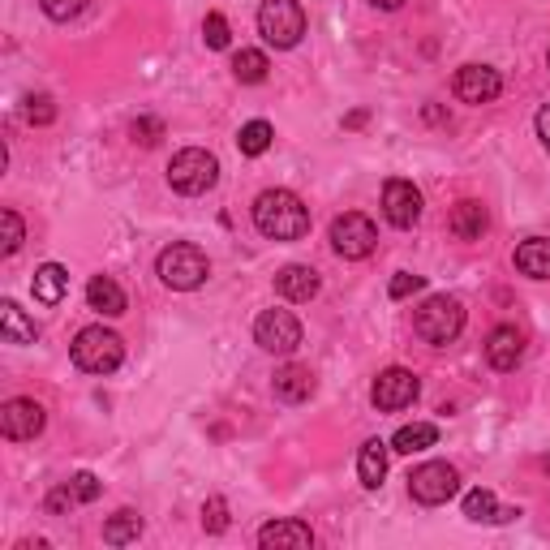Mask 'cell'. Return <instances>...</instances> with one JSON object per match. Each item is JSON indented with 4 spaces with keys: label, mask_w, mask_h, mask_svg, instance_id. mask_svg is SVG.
<instances>
[{
    "label": "cell",
    "mask_w": 550,
    "mask_h": 550,
    "mask_svg": "<svg viewBox=\"0 0 550 550\" xmlns=\"http://www.w3.org/2000/svg\"><path fill=\"white\" fill-rule=\"evenodd\" d=\"M254 228L271 241H301L310 233V207L293 190H267L254 202Z\"/></svg>",
    "instance_id": "6da1fadb"
},
{
    "label": "cell",
    "mask_w": 550,
    "mask_h": 550,
    "mask_svg": "<svg viewBox=\"0 0 550 550\" xmlns=\"http://www.w3.org/2000/svg\"><path fill=\"white\" fill-rule=\"evenodd\" d=\"M413 331L426 344H434V349H443V344H452L465 331V306L447 293H434L413 310Z\"/></svg>",
    "instance_id": "7a4b0ae2"
},
{
    "label": "cell",
    "mask_w": 550,
    "mask_h": 550,
    "mask_svg": "<svg viewBox=\"0 0 550 550\" xmlns=\"http://www.w3.org/2000/svg\"><path fill=\"white\" fill-rule=\"evenodd\" d=\"M69 357L86 374H112L125 361V340L108 327H82L74 344H69Z\"/></svg>",
    "instance_id": "3957f363"
},
{
    "label": "cell",
    "mask_w": 550,
    "mask_h": 550,
    "mask_svg": "<svg viewBox=\"0 0 550 550\" xmlns=\"http://www.w3.org/2000/svg\"><path fill=\"white\" fill-rule=\"evenodd\" d=\"M155 275L172 288V293H190V288H198L211 275V263H207V254H202L198 245L177 241L155 258Z\"/></svg>",
    "instance_id": "277c9868"
},
{
    "label": "cell",
    "mask_w": 550,
    "mask_h": 550,
    "mask_svg": "<svg viewBox=\"0 0 550 550\" xmlns=\"http://www.w3.org/2000/svg\"><path fill=\"white\" fill-rule=\"evenodd\" d=\"M215 181H220V159H215L211 151L185 147V151L172 155V164H168V185H172L177 194L198 198V194L215 190Z\"/></svg>",
    "instance_id": "5b68a950"
},
{
    "label": "cell",
    "mask_w": 550,
    "mask_h": 550,
    "mask_svg": "<svg viewBox=\"0 0 550 550\" xmlns=\"http://www.w3.org/2000/svg\"><path fill=\"white\" fill-rule=\"evenodd\" d=\"M258 35L271 48H297L301 35H306V9H301V0H263V9H258Z\"/></svg>",
    "instance_id": "8992f818"
},
{
    "label": "cell",
    "mask_w": 550,
    "mask_h": 550,
    "mask_svg": "<svg viewBox=\"0 0 550 550\" xmlns=\"http://www.w3.org/2000/svg\"><path fill=\"white\" fill-rule=\"evenodd\" d=\"M254 340L263 353L275 357H293L301 349V323L293 310H263L254 318Z\"/></svg>",
    "instance_id": "52a82bcc"
},
{
    "label": "cell",
    "mask_w": 550,
    "mask_h": 550,
    "mask_svg": "<svg viewBox=\"0 0 550 550\" xmlns=\"http://www.w3.org/2000/svg\"><path fill=\"white\" fill-rule=\"evenodd\" d=\"M460 490V473L447 465V460H426V465H417L409 473V495L417 503H426V508H439Z\"/></svg>",
    "instance_id": "ba28073f"
},
{
    "label": "cell",
    "mask_w": 550,
    "mask_h": 550,
    "mask_svg": "<svg viewBox=\"0 0 550 550\" xmlns=\"http://www.w3.org/2000/svg\"><path fill=\"white\" fill-rule=\"evenodd\" d=\"M374 245H379V233H374L370 215L344 211L331 220V250L340 258H366V254H374Z\"/></svg>",
    "instance_id": "9c48e42d"
},
{
    "label": "cell",
    "mask_w": 550,
    "mask_h": 550,
    "mask_svg": "<svg viewBox=\"0 0 550 550\" xmlns=\"http://www.w3.org/2000/svg\"><path fill=\"white\" fill-rule=\"evenodd\" d=\"M417 392H422L417 374L404 370V366H392V370H383L379 379H374L370 400H374V409H379V413H400V409H409V404L417 400Z\"/></svg>",
    "instance_id": "30bf717a"
},
{
    "label": "cell",
    "mask_w": 550,
    "mask_h": 550,
    "mask_svg": "<svg viewBox=\"0 0 550 550\" xmlns=\"http://www.w3.org/2000/svg\"><path fill=\"white\" fill-rule=\"evenodd\" d=\"M43 426H48V413H43L39 400L13 396L0 404V434H5V439L26 443V439H35V434H43Z\"/></svg>",
    "instance_id": "8fae6325"
},
{
    "label": "cell",
    "mask_w": 550,
    "mask_h": 550,
    "mask_svg": "<svg viewBox=\"0 0 550 550\" xmlns=\"http://www.w3.org/2000/svg\"><path fill=\"white\" fill-rule=\"evenodd\" d=\"M452 91L460 104H490V99H499L503 78H499V69H490V65H460L452 78Z\"/></svg>",
    "instance_id": "7c38bea8"
},
{
    "label": "cell",
    "mask_w": 550,
    "mask_h": 550,
    "mask_svg": "<svg viewBox=\"0 0 550 550\" xmlns=\"http://www.w3.org/2000/svg\"><path fill=\"white\" fill-rule=\"evenodd\" d=\"M383 215H387V224H396V228H413L422 220V190L400 177L387 181L383 185Z\"/></svg>",
    "instance_id": "4fadbf2b"
},
{
    "label": "cell",
    "mask_w": 550,
    "mask_h": 550,
    "mask_svg": "<svg viewBox=\"0 0 550 550\" xmlns=\"http://www.w3.org/2000/svg\"><path fill=\"white\" fill-rule=\"evenodd\" d=\"M258 546H275V550H310L314 546V529L306 520H267L258 529Z\"/></svg>",
    "instance_id": "5bb4252c"
},
{
    "label": "cell",
    "mask_w": 550,
    "mask_h": 550,
    "mask_svg": "<svg viewBox=\"0 0 550 550\" xmlns=\"http://www.w3.org/2000/svg\"><path fill=\"white\" fill-rule=\"evenodd\" d=\"M520 357H525V336H520L516 327H495L486 336V361L495 366L499 374H508V370H516L520 366Z\"/></svg>",
    "instance_id": "9a60e30c"
},
{
    "label": "cell",
    "mask_w": 550,
    "mask_h": 550,
    "mask_svg": "<svg viewBox=\"0 0 550 550\" xmlns=\"http://www.w3.org/2000/svg\"><path fill=\"white\" fill-rule=\"evenodd\" d=\"M318 271L306 267V263H288L275 271V293H280L284 301H314L318 297Z\"/></svg>",
    "instance_id": "2e32d148"
},
{
    "label": "cell",
    "mask_w": 550,
    "mask_h": 550,
    "mask_svg": "<svg viewBox=\"0 0 550 550\" xmlns=\"http://www.w3.org/2000/svg\"><path fill=\"white\" fill-rule=\"evenodd\" d=\"M314 374L306 366H280L275 370V379H271V392L275 400H284V404H306L314 396Z\"/></svg>",
    "instance_id": "e0dca14e"
},
{
    "label": "cell",
    "mask_w": 550,
    "mask_h": 550,
    "mask_svg": "<svg viewBox=\"0 0 550 550\" xmlns=\"http://www.w3.org/2000/svg\"><path fill=\"white\" fill-rule=\"evenodd\" d=\"M486 224H490V215H486L482 202H473V198L456 202L452 215H447V228H452V237H456V241H482Z\"/></svg>",
    "instance_id": "ac0fdd59"
},
{
    "label": "cell",
    "mask_w": 550,
    "mask_h": 550,
    "mask_svg": "<svg viewBox=\"0 0 550 550\" xmlns=\"http://www.w3.org/2000/svg\"><path fill=\"white\" fill-rule=\"evenodd\" d=\"M86 301H91V310H99L104 318H117L125 314V293H121V284L112 280V275H91V284H86Z\"/></svg>",
    "instance_id": "d6986e66"
},
{
    "label": "cell",
    "mask_w": 550,
    "mask_h": 550,
    "mask_svg": "<svg viewBox=\"0 0 550 550\" xmlns=\"http://www.w3.org/2000/svg\"><path fill=\"white\" fill-rule=\"evenodd\" d=\"M516 271L529 280H550V237H529L516 245Z\"/></svg>",
    "instance_id": "ffe728a7"
},
{
    "label": "cell",
    "mask_w": 550,
    "mask_h": 550,
    "mask_svg": "<svg viewBox=\"0 0 550 550\" xmlns=\"http://www.w3.org/2000/svg\"><path fill=\"white\" fill-rule=\"evenodd\" d=\"M387 447L383 439H370V443H361V452H357V477H361V486L366 490H379L383 486V477H387Z\"/></svg>",
    "instance_id": "44dd1931"
},
{
    "label": "cell",
    "mask_w": 550,
    "mask_h": 550,
    "mask_svg": "<svg viewBox=\"0 0 550 550\" xmlns=\"http://www.w3.org/2000/svg\"><path fill=\"white\" fill-rule=\"evenodd\" d=\"M0 336H5V344H35L39 327L35 318H26L18 301H0Z\"/></svg>",
    "instance_id": "7402d4cb"
},
{
    "label": "cell",
    "mask_w": 550,
    "mask_h": 550,
    "mask_svg": "<svg viewBox=\"0 0 550 550\" xmlns=\"http://www.w3.org/2000/svg\"><path fill=\"white\" fill-rule=\"evenodd\" d=\"M31 293H35V301H43V306H61L65 293H69V271L61 263H43L31 280Z\"/></svg>",
    "instance_id": "603a6c76"
},
{
    "label": "cell",
    "mask_w": 550,
    "mask_h": 550,
    "mask_svg": "<svg viewBox=\"0 0 550 550\" xmlns=\"http://www.w3.org/2000/svg\"><path fill=\"white\" fill-rule=\"evenodd\" d=\"M465 516L473 520V525H499V520H512V516H520L516 508H499V499L490 495V490H469L465 495Z\"/></svg>",
    "instance_id": "cb8c5ba5"
},
{
    "label": "cell",
    "mask_w": 550,
    "mask_h": 550,
    "mask_svg": "<svg viewBox=\"0 0 550 550\" xmlns=\"http://www.w3.org/2000/svg\"><path fill=\"white\" fill-rule=\"evenodd\" d=\"M434 443H439V426H434V422H413V426H400L396 430L392 452L413 456V452H426V447H434Z\"/></svg>",
    "instance_id": "d4e9b609"
},
{
    "label": "cell",
    "mask_w": 550,
    "mask_h": 550,
    "mask_svg": "<svg viewBox=\"0 0 550 550\" xmlns=\"http://www.w3.org/2000/svg\"><path fill=\"white\" fill-rule=\"evenodd\" d=\"M142 538V516L138 512H117V516H112L108 520V525H104V542L108 546H129V542H138Z\"/></svg>",
    "instance_id": "484cf974"
},
{
    "label": "cell",
    "mask_w": 550,
    "mask_h": 550,
    "mask_svg": "<svg viewBox=\"0 0 550 550\" xmlns=\"http://www.w3.org/2000/svg\"><path fill=\"white\" fill-rule=\"evenodd\" d=\"M267 69H271V61H267L263 52H254V48H241L233 56V78L245 82V86H258V82L267 78Z\"/></svg>",
    "instance_id": "4316f807"
},
{
    "label": "cell",
    "mask_w": 550,
    "mask_h": 550,
    "mask_svg": "<svg viewBox=\"0 0 550 550\" xmlns=\"http://www.w3.org/2000/svg\"><path fill=\"white\" fill-rule=\"evenodd\" d=\"M271 138H275V129H271L267 121H250V125H241V134H237V147H241V155L258 159V155H267Z\"/></svg>",
    "instance_id": "83f0119b"
},
{
    "label": "cell",
    "mask_w": 550,
    "mask_h": 550,
    "mask_svg": "<svg viewBox=\"0 0 550 550\" xmlns=\"http://www.w3.org/2000/svg\"><path fill=\"white\" fill-rule=\"evenodd\" d=\"M0 228H5V237H0V254L13 258V254L22 250V241H26V224H22V215L13 211V207H5V211H0Z\"/></svg>",
    "instance_id": "f1b7e54d"
},
{
    "label": "cell",
    "mask_w": 550,
    "mask_h": 550,
    "mask_svg": "<svg viewBox=\"0 0 550 550\" xmlns=\"http://www.w3.org/2000/svg\"><path fill=\"white\" fill-rule=\"evenodd\" d=\"M202 39H207V48H215V52H224L228 43H233V31H228L224 13H207V22H202Z\"/></svg>",
    "instance_id": "f546056e"
},
{
    "label": "cell",
    "mask_w": 550,
    "mask_h": 550,
    "mask_svg": "<svg viewBox=\"0 0 550 550\" xmlns=\"http://www.w3.org/2000/svg\"><path fill=\"white\" fill-rule=\"evenodd\" d=\"M129 138L138 142V147H159V138H164V121L159 117H138L129 125Z\"/></svg>",
    "instance_id": "4dcf8cb0"
},
{
    "label": "cell",
    "mask_w": 550,
    "mask_h": 550,
    "mask_svg": "<svg viewBox=\"0 0 550 550\" xmlns=\"http://www.w3.org/2000/svg\"><path fill=\"white\" fill-rule=\"evenodd\" d=\"M202 529H207V533H224L228 529V503L220 495H211L207 503H202Z\"/></svg>",
    "instance_id": "1f68e13d"
},
{
    "label": "cell",
    "mask_w": 550,
    "mask_h": 550,
    "mask_svg": "<svg viewBox=\"0 0 550 550\" xmlns=\"http://www.w3.org/2000/svg\"><path fill=\"white\" fill-rule=\"evenodd\" d=\"M26 121H31V125H52L56 121L52 95H31V99H26Z\"/></svg>",
    "instance_id": "d6a6232c"
},
{
    "label": "cell",
    "mask_w": 550,
    "mask_h": 550,
    "mask_svg": "<svg viewBox=\"0 0 550 550\" xmlns=\"http://www.w3.org/2000/svg\"><path fill=\"white\" fill-rule=\"evenodd\" d=\"M39 9L48 13L52 22H69V18H78V13L86 9V0H39Z\"/></svg>",
    "instance_id": "836d02e7"
},
{
    "label": "cell",
    "mask_w": 550,
    "mask_h": 550,
    "mask_svg": "<svg viewBox=\"0 0 550 550\" xmlns=\"http://www.w3.org/2000/svg\"><path fill=\"white\" fill-rule=\"evenodd\" d=\"M426 288V275H413V271H400L396 280H392V288H387V293H392V301H404V297H413V293H422Z\"/></svg>",
    "instance_id": "e575fe53"
},
{
    "label": "cell",
    "mask_w": 550,
    "mask_h": 550,
    "mask_svg": "<svg viewBox=\"0 0 550 550\" xmlns=\"http://www.w3.org/2000/svg\"><path fill=\"white\" fill-rule=\"evenodd\" d=\"M69 486H74L78 503H95L99 495H104V486H99V477H95V473H74V477H69Z\"/></svg>",
    "instance_id": "d590c367"
},
{
    "label": "cell",
    "mask_w": 550,
    "mask_h": 550,
    "mask_svg": "<svg viewBox=\"0 0 550 550\" xmlns=\"http://www.w3.org/2000/svg\"><path fill=\"white\" fill-rule=\"evenodd\" d=\"M74 503H78V495H74V486L65 482V486H56L52 495H48V512H52V516H61V512L74 508Z\"/></svg>",
    "instance_id": "8d00e7d4"
},
{
    "label": "cell",
    "mask_w": 550,
    "mask_h": 550,
    "mask_svg": "<svg viewBox=\"0 0 550 550\" xmlns=\"http://www.w3.org/2000/svg\"><path fill=\"white\" fill-rule=\"evenodd\" d=\"M538 138H542V147L550 151V104H542V112H538Z\"/></svg>",
    "instance_id": "74e56055"
},
{
    "label": "cell",
    "mask_w": 550,
    "mask_h": 550,
    "mask_svg": "<svg viewBox=\"0 0 550 550\" xmlns=\"http://www.w3.org/2000/svg\"><path fill=\"white\" fill-rule=\"evenodd\" d=\"M366 121H370V112H361V108H357V112H349V117H344V129H361Z\"/></svg>",
    "instance_id": "f35d334b"
},
{
    "label": "cell",
    "mask_w": 550,
    "mask_h": 550,
    "mask_svg": "<svg viewBox=\"0 0 550 550\" xmlns=\"http://www.w3.org/2000/svg\"><path fill=\"white\" fill-rule=\"evenodd\" d=\"M370 5H379V9L392 13V9H400V5H404V0H370Z\"/></svg>",
    "instance_id": "ab89813d"
},
{
    "label": "cell",
    "mask_w": 550,
    "mask_h": 550,
    "mask_svg": "<svg viewBox=\"0 0 550 550\" xmlns=\"http://www.w3.org/2000/svg\"><path fill=\"white\" fill-rule=\"evenodd\" d=\"M546 469H550V456H546Z\"/></svg>",
    "instance_id": "60d3db41"
},
{
    "label": "cell",
    "mask_w": 550,
    "mask_h": 550,
    "mask_svg": "<svg viewBox=\"0 0 550 550\" xmlns=\"http://www.w3.org/2000/svg\"><path fill=\"white\" fill-rule=\"evenodd\" d=\"M546 65H550V56H546Z\"/></svg>",
    "instance_id": "b9f144b4"
}]
</instances>
